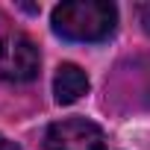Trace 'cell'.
Returning <instances> with one entry per match:
<instances>
[{"label":"cell","instance_id":"cell-1","mask_svg":"<svg viewBox=\"0 0 150 150\" xmlns=\"http://www.w3.org/2000/svg\"><path fill=\"white\" fill-rule=\"evenodd\" d=\"M50 27L65 41L97 44L106 41L118 27V9L106 0H68L50 15Z\"/></svg>","mask_w":150,"mask_h":150},{"label":"cell","instance_id":"cell-2","mask_svg":"<svg viewBox=\"0 0 150 150\" xmlns=\"http://www.w3.org/2000/svg\"><path fill=\"white\" fill-rule=\"evenodd\" d=\"M41 53L35 41L24 33L0 35V80L9 86H24L38 77Z\"/></svg>","mask_w":150,"mask_h":150},{"label":"cell","instance_id":"cell-3","mask_svg":"<svg viewBox=\"0 0 150 150\" xmlns=\"http://www.w3.org/2000/svg\"><path fill=\"white\" fill-rule=\"evenodd\" d=\"M47 150H106L103 129L88 118H62L44 132Z\"/></svg>","mask_w":150,"mask_h":150},{"label":"cell","instance_id":"cell-4","mask_svg":"<svg viewBox=\"0 0 150 150\" xmlns=\"http://www.w3.org/2000/svg\"><path fill=\"white\" fill-rule=\"evenodd\" d=\"M88 91V77L80 65L74 62H65L56 68V77H53V94H56V103L68 106V103H77L83 94Z\"/></svg>","mask_w":150,"mask_h":150},{"label":"cell","instance_id":"cell-5","mask_svg":"<svg viewBox=\"0 0 150 150\" xmlns=\"http://www.w3.org/2000/svg\"><path fill=\"white\" fill-rule=\"evenodd\" d=\"M135 12H138V24H141V30L150 35V3H141Z\"/></svg>","mask_w":150,"mask_h":150},{"label":"cell","instance_id":"cell-6","mask_svg":"<svg viewBox=\"0 0 150 150\" xmlns=\"http://www.w3.org/2000/svg\"><path fill=\"white\" fill-rule=\"evenodd\" d=\"M0 150H21L12 138H6V135H0Z\"/></svg>","mask_w":150,"mask_h":150}]
</instances>
